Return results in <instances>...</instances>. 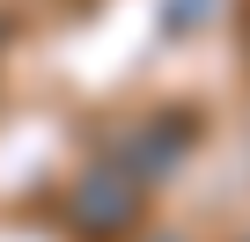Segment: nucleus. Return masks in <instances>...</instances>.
Wrapping results in <instances>:
<instances>
[{"label":"nucleus","instance_id":"7ed1b4c3","mask_svg":"<svg viewBox=\"0 0 250 242\" xmlns=\"http://www.w3.org/2000/svg\"><path fill=\"white\" fill-rule=\"evenodd\" d=\"M0 37H8V30H0Z\"/></svg>","mask_w":250,"mask_h":242},{"label":"nucleus","instance_id":"f257e3e1","mask_svg":"<svg viewBox=\"0 0 250 242\" xmlns=\"http://www.w3.org/2000/svg\"><path fill=\"white\" fill-rule=\"evenodd\" d=\"M66 220L81 242H110L140 220V176L133 169H88L74 176V198H66Z\"/></svg>","mask_w":250,"mask_h":242},{"label":"nucleus","instance_id":"f03ea898","mask_svg":"<svg viewBox=\"0 0 250 242\" xmlns=\"http://www.w3.org/2000/svg\"><path fill=\"white\" fill-rule=\"evenodd\" d=\"M184 147H191V125H177V132H169V117H162V125H147V132L133 140V154H147V169H155V162H177Z\"/></svg>","mask_w":250,"mask_h":242}]
</instances>
